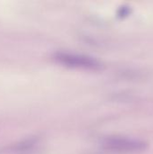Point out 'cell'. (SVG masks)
<instances>
[{
  "label": "cell",
  "instance_id": "1",
  "mask_svg": "<svg viewBox=\"0 0 153 154\" xmlns=\"http://www.w3.org/2000/svg\"><path fill=\"white\" fill-rule=\"evenodd\" d=\"M146 147L144 142L126 137H110L102 143L104 151L113 153H137L143 152Z\"/></svg>",
  "mask_w": 153,
  "mask_h": 154
},
{
  "label": "cell",
  "instance_id": "2",
  "mask_svg": "<svg viewBox=\"0 0 153 154\" xmlns=\"http://www.w3.org/2000/svg\"><path fill=\"white\" fill-rule=\"evenodd\" d=\"M56 59L60 63L74 68L96 69L100 67V63L96 59L85 55L68 53V52H60L57 53Z\"/></svg>",
  "mask_w": 153,
  "mask_h": 154
},
{
  "label": "cell",
  "instance_id": "3",
  "mask_svg": "<svg viewBox=\"0 0 153 154\" xmlns=\"http://www.w3.org/2000/svg\"><path fill=\"white\" fill-rule=\"evenodd\" d=\"M41 147L40 139L31 137L5 147L0 151V154H40Z\"/></svg>",
  "mask_w": 153,
  "mask_h": 154
}]
</instances>
